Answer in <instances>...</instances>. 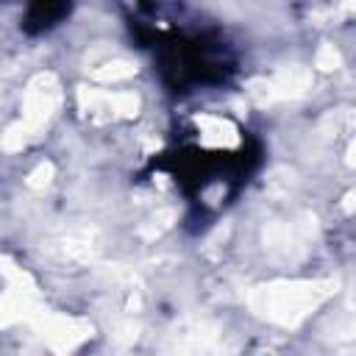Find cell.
I'll use <instances>...</instances> for the list:
<instances>
[{"mask_svg": "<svg viewBox=\"0 0 356 356\" xmlns=\"http://www.w3.org/2000/svg\"><path fill=\"white\" fill-rule=\"evenodd\" d=\"M61 106V83L53 72H36L25 92H22V117L19 122L25 125V131L36 139L47 125L50 120L56 117Z\"/></svg>", "mask_w": 356, "mask_h": 356, "instance_id": "cell-4", "label": "cell"}, {"mask_svg": "<svg viewBox=\"0 0 356 356\" xmlns=\"http://www.w3.org/2000/svg\"><path fill=\"white\" fill-rule=\"evenodd\" d=\"M312 86H314L312 70L303 64H289V67L275 70L273 75L253 78L245 86V92L256 106H273L284 100H300L312 92Z\"/></svg>", "mask_w": 356, "mask_h": 356, "instance_id": "cell-3", "label": "cell"}, {"mask_svg": "<svg viewBox=\"0 0 356 356\" xmlns=\"http://www.w3.org/2000/svg\"><path fill=\"white\" fill-rule=\"evenodd\" d=\"M31 142H33V136L25 131V125H22L19 120H17V122H11V125H6V131L0 134V147H3L6 153L25 150Z\"/></svg>", "mask_w": 356, "mask_h": 356, "instance_id": "cell-12", "label": "cell"}, {"mask_svg": "<svg viewBox=\"0 0 356 356\" xmlns=\"http://www.w3.org/2000/svg\"><path fill=\"white\" fill-rule=\"evenodd\" d=\"M195 125L200 131V142L209 147H236L239 145V131L228 117L220 114H197Z\"/></svg>", "mask_w": 356, "mask_h": 356, "instance_id": "cell-8", "label": "cell"}, {"mask_svg": "<svg viewBox=\"0 0 356 356\" xmlns=\"http://www.w3.org/2000/svg\"><path fill=\"white\" fill-rule=\"evenodd\" d=\"M334 295H337L334 278H289V281L281 278L253 286L248 292V306L256 317L273 325L298 328Z\"/></svg>", "mask_w": 356, "mask_h": 356, "instance_id": "cell-1", "label": "cell"}, {"mask_svg": "<svg viewBox=\"0 0 356 356\" xmlns=\"http://www.w3.org/2000/svg\"><path fill=\"white\" fill-rule=\"evenodd\" d=\"M314 236V217L303 214L300 220H275L264 228V250L278 261H295L306 253Z\"/></svg>", "mask_w": 356, "mask_h": 356, "instance_id": "cell-5", "label": "cell"}, {"mask_svg": "<svg viewBox=\"0 0 356 356\" xmlns=\"http://www.w3.org/2000/svg\"><path fill=\"white\" fill-rule=\"evenodd\" d=\"M31 325L47 342V348H53L58 353H70L92 337V323L89 320L70 317V314H56V312H47V309H42Z\"/></svg>", "mask_w": 356, "mask_h": 356, "instance_id": "cell-7", "label": "cell"}, {"mask_svg": "<svg viewBox=\"0 0 356 356\" xmlns=\"http://www.w3.org/2000/svg\"><path fill=\"white\" fill-rule=\"evenodd\" d=\"M0 273L6 278V292L0 295V328H11L19 323L31 325L44 309L36 281L11 259H0Z\"/></svg>", "mask_w": 356, "mask_h": 356, "instance_id": "cell-2", "label": "cell"}, {"mask_svg": "<svg viewBox=\"0 0 356 356\" xmlns=\"http://www.w3.org/2000/svg\"><path fill=\"white\" fill-rule=\"evenodd\" d=\"M58 250H61L64 259L89 261V259H95L97 250H100V236H97V231H92V228H75V231H70V234L58 242Z\"/></svg>", "mask_w": 356, "mask_h": 356, "instance_id": "cell-10", "label": "cell"}, {"mask_svg": "<svg viewBox=\"0 0 356 356\" xmlns=\"http://www.w3.org/2000/svg\"><path fill=\"white\" fill-rule=\"evenodd\" d=\"M172 339L178 350H211L220 342V325L209 320H192V323H184L172 334Z\"/></svg>", "mask_w": 356, "mask_h": 356, "instance_id": "cell-9", "label": "cell"}, {"mask_svg": "<svg viewBox=\"0 0 356 356\" xmlns=\"http://www.w3.org/2000/svg\"><path fill=\"white\" fill-rule=\"evenodd\" d=\"M78 108L83 117L95 122H108V120H131L139 114L142 100L136 92H111V89H92L81 86L78 89Z\"/></svg>", "mask_w": 356, "mask_h": 356, "instance_id": "cell-6", "label": "cell"}, {"mask_svg": "<svg viewBox=\"0 0 356 356\" xmlns=\"http://www.w3.org/2000/svg\"><path fill=\"white\" fill-rule=\"evenodd\" d=\"M53 175H56V167L50 164V161H39L31 172H28V178H25V184L31 186V189H44L50 181H53Z\"/></svg>", "mask_w": 356, "mask_h": 356, "instance_id": "cell-14", "label": "cell"}, {"mask_svg": "<svg viewBox=\"0 0 356 356\" xmlns=\"http://www.w3.org/2000/svg\"><path fill=\"white\" fill-rule=\"evenodd\" d=\"M136 70H139V67H136L134 61H128V58H111V61L97 64V67L89 72V78L97 81V83H122V81L134 78Z\"/></svg>", "mask_w": 356, "mask_h": 356, "instance_id": "cell-11", "label": "cell"}, {"mask_svg": "<svg viewBox=\"0 0 356 356\" xmlns=\"http://www.w3.org/2000/svg\"><path fill=\"white\" fill-rule=\"evenodd\" d=\"M314 67L323 70V72L339 70V67H342V53H339L334 44H320L317 53H314Z\"/></svg>", "mask_w": 356, "mask_h": 356, "instance_id": "cell-13", "label": "cell"}]
</instances>
